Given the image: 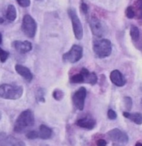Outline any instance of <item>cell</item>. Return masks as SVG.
I'll return each mask as SVG.
<instances>
[{"mask_svg":"<svg viewBox=\"0 0 142 146\" xmlns=\"http://www.w3.org/2000/svg\"><path fill=\"white\" fill-rule=\"evenodd\" d=\"M35 118L32 110H24L20 113L16 119L14 125V132L16 133H24L34 125Z\"/></svg>","mask_w":142,"mask_h":146,"instance_id":"6da1fadb","label":"cell"},{"mask_svg":"<svg viewBox=\"0 0 142 146\" xmlns=\"http://www.w3.org/2000/svg\"><path fill=\"white\" fill-rule=\"evenodd\" d=\"M23 91L21 86L3 84L0 85V98L6 100H17L22 97Z\"/></svg>","mask_w":142,"mask_h":146,"instance_id":"7a4b0ae2","label":"cell"},{"mask_svg":"<svg viewBox=\"0 0 142 146\" xmlns=\"http://www.w3.org/2000/svg\"><path fill=\"white\" fill-rule=\"evenodd\" d=\"M93 50L98 58H105L112 53V42L107 39L96 40L93 43Z\"/></svg>","mask_w":142,"mask_h":146,"instance_id":"3957f363","label":"cell"},{"mask_svg":"<svg viewBox=\"0 0 142 146\" xmlns=\"http://www.w3.org/2000/svg\"><path fill=\"white\" fill-rule=\"evenodd\" d=\"M68 14L71 20L75 37L77 40H81L83 38V27L76 10L73 7L69 8L68 9Z\"/></svg>","mask_w":142,"mask_h":146,"instance_id":"277c9868","label":"cell"},{"mask_svg":"<svg viewBox=\"0 0 142 146\" xmlns=\"http://www.w3.org/2000/svg\"><path fill=\"white\" fill-rule=\"evenodd\" d=\"M22 31L24 35L29 38L35 37L37 31V24L35 19L29 15H25L22 19Z\"/></svg>","mask_w":142,"mask_h":146,"instance_id":"5b68a950","label":"cell"},{"mask_svg":"<svg viewBox=\"0 0 142 146\" xmlns=\"http://www.w3.org/2000/svg\"><path fill=\"white\" fill-rule=\"evenodd\" d=\"M83 56V48L77 44L73 45L68 52L63 55V60L64 62L73 64L77 62Z\"/></svg>","mask_w":142,"mask_h":146,"instance_id":"8992f818","label":"cell"},{"mask_svg":"<svg viewBox=\"0 0 142 146\" xmlns=\"http://www.w3.org/2000/svg\"><path fill=\"white\" fill-rule=\"evenodd\" d=\"M89 25L91 32L95 36L102 38L105 35L107 30L104 24L98 17L92 16L89 19Z\"/></svg>","mask_w":142,"mask_h":146,"instance_id":"52a82bcc","label":"cell"},{"mask_svg":"<svg viewBox=\"0 0 142 146\" xmlns=\"http://www.w3.org/2000/svg\"><path fill=\"white\" fill-rule=\"evenodd\" d=\"M86 95H87V91L84 87H80L73 95L72 100H73V105L79 111H82L84 110Z\"/></svg>","mask_w":142,"mask_h":146,"instance_id":"ba28073f","label":"cell"},{"mask_svg":"<svg viewBox=\"0 0 142 146\" xmlns=\"http://www.w3.org/2000/svg\"><path fill=\"white\" fill-rule=\"evenodd\" d=\"M107 136L111 141L118 143L126 144L129 141L128 134L118 128H114L112 130L109 131L107 132Z\"/></svg>","mask_w":142,"mask_h":146,"instance_id":"9c48e42d","label":"cell"},{"mask_svg":"<svg viewBox=\"0 0 142 146\" xmlns=\"http://www.w3.org/2000/svg\"><path fill=\"white\" fill-rule=\"evenodd\" d=\"M0 146H26L20 139L6 133H0Z\"/></svg>","mask_w":142,"mask_h":146,"instance_id":"30bf717a","label":"cell"},{"mask_svg":"<svg viewBox=\"0 0 142 146\" xmlns=\"http://www.w3.org/2000/svg\"><path fill=\"white\" fill-rule=\"evenodd\" d=\"M109 77H110V80L112 83L117 87H123L127 83V80L125 76L120 71L117 70V69L112 71Z\"/></svg>","mask_w":142,"mask_h":146,"instance_id":"8fae6325","label":"cell"},{"mask_svg":"<svg viewBox=\"0 0 142 146\" xmlns=\"http://www.w3.org/2000/svg\"><path fill=\"white\" fill-rule=\"evenodd\" d=\"M13 46L15 49L21 54H24L31 51L32 49V44L29 41H19L16 40L13 42Z\"/></svg>","mask_w":142,"mask_h":146,"instance_id":"7c38bea8","label":"cell"},{"mask_svg":"<svg viewBox=\"0 0 142 146\" xmlns=\"http://www.w3.org/2000/svg\"><path fill=\"white\" fill-rule=\"evenodd\" d=\"M76 125L79 127L84 129L91 130L95 127L96 125V121L94 118L91 116H86V117L79 118L76 122Z\"/></svg>","mask_w":142,"mask_h":146,"instance_id":"4fadbf2b","label":"cell"},{"mask_svg":"<svg viewBox=\"0 0 142 146\" xmlns=\"http://www.w3.org/2000/svg\"><path fill=\"white\" fill-rule=\"evenodd\" d=\"M15 69L16 72L19 74L20 76H22V78L27 82H31L33 80V74L31 72L30 69L29 68L26 67L21 64H16L15 66Z\"/></svg>","mask_w":142,"mask_h":146,"instance_id":"5bb4252c","label":"cell"},{"mask_svg":"<svg viewBox=\"0 0 142 146\" xmlns=\"http://www.w3.org/2000/svg\"><path fill=\"white\" fill-rule=\"evenodd\" d=\"M84 79V83H89L91 85H94L98 82V76L94 72H89L86 68H82L80 72Z\"/></svg>","mask_w":142,"mask_h":146,"instance_id":"9a60e30c","label":"cell"},{"mask_svg":"<svg viewBox=\"0 0 142 146\" xmlns=\"http://www.w3.org/2000/svg\"><path fill=\"white\" fill-rule=\"evenodd\" d=\"M38 138L39 139H43V140H47V139H50L52 136V129L46 125H40L39 127Z\"/></svg>","mask_w":142,"mask_h":146,"instance_id":"2e32d148","label":"cell"},{"mask_svg":"<svg viewBox=\"0 0 142 146\" xmlns=\"http://www.w3.org/2000/svg\"><path fill=\"white\" fill-rule=\"evenodd\" d=\"M124 117H125L130 121H133L137 125L142 124V113L139 112L130 113L128 111H124L123 113Z\"/></svg>","mask_w":142,"mask_h":146,"instance_id":"e0dca14e","label":"cell"},{"mask_svg":"<svg viewBox=\"0 0 142 146\" xmlns=\"http://www.w3.org/2000/svg\"><path fill=\"white\" fill-rule=\"evenodd\" d=\"M6 17L8 20L11 22H13L15 20L17 17V11H16L15 7L12 4H10L8 6L7 10H6Z\"/></svg>","mask_w":142,"mask_h":146,"instance_id":"ac0fdd59","label":"cell"},{"mask_svg":"<svg viewBox=\"0 0 142 146\" xmlns=\"http://www.w3.org/2000/svg\"><path fill=\"white\" fill-rule=\"evenodd\" d=\"M130 35L131 36L132 40L133 41L137 42L138 41L139 39L140 36V33L138 27H136L135 25H132L130 27Z\"/></svg>","mask_w":142,"mask_h":146,"instance_id":"d6986e66","label":"cell"},{"mask_svg":"<svg viewBox=\"0 0 142 146\" xmlns=\"http://www.w3.org/2000/svg\"><path fill=\"white\" fill-rule=\"evenodd\" d=\"M133 7L135 11V16L139 19H142V0H137Z\"/></svg>","mask_w":142,"mask_h":146,"instance_id":"ffe728a7","label":"cell"},{"mask_svg":"<svg viewBox=\"0 0 142 146\" xmlns=\"http://www.w3.org/2000/svg\"><path fill=\"white\" fill-rule=\"evenodd\" d=\"M45 89L40 87L37 90L36 92V98L37 102L39 103H45Z\"/></svg>","mask_w":142,"mask_h":146,"instance_id":"44dd1931","label":"cell"},{"mask_svg":"<svg viewBox=\"0 0 142 146\" xmlns=\"http://www.w3.org/2000/svg\"><path fill=\"white\" fill-rule=\"evenodd\" d=\"M71 82L73 84L84 83V79L81 73L77 74H75L71 78Z\"/></svg>","mask_w":142,"mask_h":146,"instance_id":"7402d4cb","label":"cell"},{"mask_svg":"<svg viewBox=\"0 0 142 146\" xmlns=\"http://www.w3.org/2000/svg\"><path fill=\"white\" fill-rule=\"evenodd\" d=\"M64 92L61 90H59V89L55 90L53 92V93H52V96L57 101L61 100L63 98V97H64Z\"/></svg>","mask_w":142,"mask_h":146,"instance_id":"603a6c76","label":"cell"},{"mask_svg":"<svg viewBox=\"0 0 142 146\" xmlns=\"http://www.w3.org/2000/svg\"><path fill=\"white\" fill-rule=\"evenodd\" d=\"M125 15L128 19H133L135 17V11L133 6H129L125 10Z\"/></svg>","mask_w":142,"mask_h":146,"instance_id":"cb8c5ba5","label":"cell"},{"mask_svg":"<svg viewBox=\"0 0 142 146\" xmlns=\"http://www.w3.org/2000/svg\"><path fill=\"white\" fill-rule=\"evenodd\" d=\"M123 102L127 110H128V111L131 110L132 108H133V100H132V98L130 96H125L123 98Z\"/></svg>","mask_w":142,"mask_h":146,"instance_id":"d4e9b609","label":"cell"},{"mask_svg":"<svg viewBox=\"0 0 142 146\" xmlns=\"http://www.w3.org/2000/svg\"><path fill=\"white\" fill-rule=\"evenodd\" d=\"M9 57V53L8 51H4L1 48H0V62L2 63H4L7 60V59Z\"/></svg>","mask_w":142,"mask_h":146,"instance_id":"484cf974","label":"cell"},{"mask_svg":"<svg viewBox=\"0 0 142 146\" xmlns=\"http://www.w3.org/2000/svg\"><path fill=\"white\" fill-rule=\"evenodd\" d=\"M26 137L28 139H30V140L36 139L38 138V133L37 131L35 130L29 131V132H27V134H26Z\"/></svg>","mask_w":142,"mask_h":146,"instance_id":"4316f807","label":"cell"},{"mask_svg":"<svg viewBox=\"0 0 142 146\" xmlns=\"http://www.w3.org/2000/svg\"><path fill=\"white\" fill-rule=\"evenodd\" d=\"M17 2L21 7L23 8L29 7L31 4L30 0H17Z\"/></svg>","mask_w":142,"mask_h":146,"instance_id":"83f0119b","label":"cell"},{"mask_svg":"<svg viewBox=\"0 0 142 146\" xmlns=\"http://www.w3.org/2000/svg\"><path fill=\"white\" fill-rule=\"evenodd\" d=\"M107 116L110 120H115L117 118V113L113 110L110 109L107 111Z\"/></svg>","mask_w":142,"mask_h":146,"instance_id":"f1b7e54d","label":"cell"},{"mask_svg":"<svg viewBox=\"0 0 142 146\" xmlns=\"http://www.w3.org/2000/svg\"><path fill=\"white\" fill-rule=\"evenodd\" d=\"M80 10L83 13L86 15L88 13V11H89V6H88V5L85 2L82 1L80 4Z\"/></svg>","mask_w":142,"mask_h":146,"instance_id":"f546056e","label":"cell"},{"mask_svg":"<svg viewBox=\"0 0 142 146\" xmlns=\"http://www.w3.org/2000/svg\"><path fill=\"white\" fill-rule=\"evenodd\" d=\"M107 143L104 139H100L96 141V145L97 146H107Z\"/></svg>","mask_w":142,"mask_h":146,"instance_id":"4dcf8cb0","label":"cell"},{"mask_svg":"<svg viewBox=\"0 0 142 146\" xmlns=\"http://www.w3.org/2000/svg\"><path fill=\"white\" fill-rule=\"evenodd\" d=\"M4 22V19L1 16H0V24H3Z\"/></svg>","mask_w":142,"mask_h":146,"instance_id":"1f68e13d","label":"cell"},{"mask_svg":"<svg viewBox=\"0 0 142 146\" xmlns=\"http://www.w3.org/2000/svg\"><path fill=\"white\" fill-rule=\"evenodd\" d=\"M135 146H142V143L141 142H137L135 144Z\"/></svg>","mask_w":142,"mask_h":146,"instance_id":"d6a6232c","label":"cell"},{"mask_svg":"<svg viewBox=\"0 0 142 146\" xmlns=\"http://www.w3.org/2000/svg\"><path fill=\"white\" fill-rule=\"evenodd\" d=\"M1 42H2V35L0 33V44H1Z\"/></svg>","mask_w":142,"mask_h":146,"instance_id":"836d02e7","label":"cell"},{"mask_svg":"<svg viewBox=\"0 0 142 146\" xmlns=\"http://www.w3.org/2000/svg\"><path fill=\"white\" fill-rule=\"evenodd\" d=\"M140 104H141V108H142V98L141 99V102H140Z\"/></svg>","mask_w":142,"mask_h":146,"instance_id":"e575fe53","label":"cell"},{"mask_svg":"<svg viewBox=\"0 0 142 146\" xmlns=\"http://www.w3.org/2000/svg\"><path fill=\"white\" fill-rule=\"evenodd\" d=\"M36 1H43V0H36Z\"/></svg>","mask_w":142,"mask_h":146,"instance_id":"d590c367","label":"cell"},{"mask_svg":"<svg viewBox=\"0 0 142 146\" xmlns=\"http://www.w3.org/2000/svg\"><path fill=\"white\" fill-rule=\"evenodd\" d=\"M141 90H142V86H141Z\"/></svg>","mask_w":142,"mask_h":146,"instance_id":"8d00e7d4","label":"cell"},{"mask_svg":"<svg viewBox=\"0 0 142 146\" xmlns=\"http://www.w3.org/2000/svg\"><path fill=\"white\" fill-rule=\"evenodd\" d=\"M0 119H1V116H0Z\"/></svg>","mask_w":142,"mask_h":146,"instance_id":"74e56055","label":"cell"}]
</instances>
